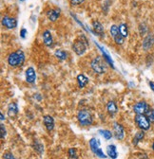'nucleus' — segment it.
Segmentation results:
<instances>
[{"label": "nucleus", "mask_w": 154, "mask_h": 159, "mask_svg": "<svg viewBox=\"0 0 154 159\" xmlns=\"http://www.w3.org/2000/svg\"><path fill=\"white\" fill-rule=\"evenodd\" d=\"M88 48H89L88 39L83 34L81 36H79L77 39H75L72 46H71L72 50L75 52L76 55H78V56H82L87 51Z\"/></svg>", "instance_id": "f03ea898"}, {"label": "nucleus", "mask_w": 154, "mask_h": 159, "mask_svg": "<svg viewBox=\"0 0 154 159\" xmlns=\"http://www.w3.org/2000/svg\"><path fill=\"white\" fill-rule=\"evenodd\" d=\"M77 120H78L79 124L82 127H88L90 126L93 123V117L92 115L90 114L89 111L86 110V109H81L77 113Z\"/></svg>", "instance_id": "7ed1b4c3"}, {"label": "nucleus", "mask_w": 154, "mask_h": 159, "mask_svg": "<svg viewBox=\"0 0 154 159\" xmlns=\"http://www.w3.org/2000/svg\"><path fill=\"white\" fill-rule=\"evenodd\" d=\"M17 20L14 17H11V16H4L1 20V25L6 28L7 30H14L17 27Z\"/></svg>", "instance_id": "0eeeda50"}, {"label": "nucleus", "mask_w": 154, "mask_h": 159, "mask_svg": "<svg viewBox=\"0 0 154 159\" xmlns=\"http://www.w3.org/2000/svg\"><path fill=\"white\" fill-rule=\"evenodd\" d=\"M60 9L58 8H53V9H51L47 11L46 15H47V18L50 20L51 22H56L58 18L60 17Z\"/></svg>", "instance_id": "9b49d317"}, {"label": "nucleus", "mask_w": 154, "mask_h": 159, "mask_svg": "<svg viewBox=\"0 0 154 159\" xmlns=\"http://www.w3.org/2000/svg\"><path fill=\"white\" fill-rule=\"evenodd\" d=\"M134 120H135L136 125L138 126L139 129L143 131H147L150 128V120L148 119L147 116L146 115H136L134 117Z\"/></svg>", "instance_id": "39448f33"}, {"label": "nucleus", "mask_w": 154, "mask_h": 159, "mask_svg": "<svg viewBox=\"0 0 154 159\" xmlns=\"http://www.w3.org/2000/svg\"><path fill=\"white\" fill-rule=\"evenodd\" d=\"M113 134L117 140H123L125 137V130L122 124L115 122L113 125Z\"/></svg>", "instance_id": "6e6552de"}, {"label": "nucleus", "mask_w": 154, "mask_h": 159, "mask_svg": "<svg viewBox=\"0 0 154 159\" xmlns=\"http://www.w3.org/2000/svg\"><path fill=\"white\" fill-rule=\"evenodd\" d=\"M144 137H145V131L141 130V131L137 132V133L135 134V135H134L133 139H132V144H133L134 146H137L138 143H139L140 141L143 140Z\"/></svg>", "instance_id": "aec40b11"}, {"label": "nucleus", "mask_w": 154, "mask_h": 159, "mask_svg": "<svg viewBox=\"0 0 154 159\" xmlns=\"http://www.w3.org/2000/svg\"><path fill=\"white\" fill-rule=\"evenodd\" d=\"M18 112H19V109H18L17 103L12 102V103L9 104V106H8V111H7V114H8V116H9V117H12H12H15V116H17Z\"/></svg>", "instance_id": "2eb2a0df"}, {"label": "nucleus", "mask_w": 154, "mask_h": 159, "mask_svg": "<svg viewBox=\"0 0 154 159\" xmlns=\"http://www.w3.org/2000/svg\"><path fill=\"white\" fill-rule=\"evenodd\" d=\"M43 123H44L48 132H51L54 129L55 122H54V118L51 116H50V115L44 116H43Z\"/></svg>", "instance_id": "ddd939ff"}, {"label": "nucleus", "mask_w": 154, "mask_h": 159, "mask_svg": "<svg viewBox=\"0 0 154 159\" xmlns=\"http://www.w3.org/2000/svg\"><path fill=\"white\" fill-rule=\"evenodd\" d=\"M89 147H90V150H91V152L95 154L96 152H97L101 148H100V145H101V142H100V140L99 139H97V138H91L90 140H89Z\"/></svg>", "instance_id": "dca6fc26"}, {"label": "nucleus", "mask_w": 154, "mask_h": 159, "mask_svg": "<svg viewBox=\"0 0 154 159\" xmlns=\"http://www.w3.org/2000/svg\"><path fill=\"white\" fill-rule=\"evenodd\" d=\"M149 86H150V89L154 92V83L152 82H149Z\"/></svg>", "instance_id": "f704fd0d"}, {"label": "nucleus", "mask_w": 154, "mask_h": 159, "mask_svg": "<svg viewBox=\"0 0 154 159\" xmlns=\"http://www.w3.org/2000/svg\"><path fill=\"white\" fill-rule=\"evenodd\" d=\"M25 53L21 49H17L13 52H12L7 59L8 65L12 67H18L22 66L25 63Z\"/></svg>", "instance_id": "f257e3e1"}, {"label": "nucleus", "mask_w": 154, "mask_h": 159, "mask_svg": "<svg viewBox=\"0 0 154 159\" xmlns=\"http://www.w3.org/2000/svg\"><path fill=\"white\" fill-rule=\"evenodd\" d=\"M32 147H33L34 151L37 152L39 154H42V153H43V152H44V146H43V144H42L39 140H37V139H35L34 142H33V144H32Z\"/></svg>", "instance_id": "4be33fe9"}, {"label": "nucleus", "mask_w": 154, "mask_h": 159, "mask_svg": "<svg viewBox=\"0 0 154 159\" xmlns=\"http://www.w3.org/2000/svg\"><path fill=\"white\" fill-rule=\"evenodd\" d=\"M98 133L106 139V140H109L112 137V133L109 130H99Z\"/></svg>", "instance_id": "a878e982"}, {"label": "nucleus", "mask_w": 154, "mask_h": 159, "mask_svg": "<svg viewBox=\"0 0 154 159\" xmlns=\"http://www.w3.org/2000/svg\"><path fill=\"white\" fill-rule=\"evenodd\" d=\"M91 25H92V30H93V32L95 33V35L100 36V37H103L105 35L104 27L101 24V22H99L98 20H93Z\"/></svg>", "instance_id": "9d476101"}, {"label": "nucleus", "mask_w": 154, "mask_h": 159, "mask_svg": "<svg viewBox=\"0 0 154 159\" xmlns=\"http://www.w3.org/2000/svg\"><path fill=\"white\" fill-rule=\"evenodd\" d=\"M96 45H97V44H96ZM97 47L100 48V50H101V52H102V54H103V57H104V60H105V61H106V62H107V63H108V64L112 67V68H115V67H114V65H113V62H112L111 58L109 57V55H108V54H107V53H106V51L103 49V48H101L99 45H97Z\"/></svg>", "instance_id": "5701e85b"}, {"label": "nucleus", "mask_w": 154, "mask_h": 159, "mask_svg": "<svg viewBox=\"0 0 154 159\" xmlns=\"http://www.w3.org/2000/svg\"><path fill=\"white\" fill-rule=\"evenodd\" d=\"M77 84H78L79 88H84L89 84V78L85 74H79L76 78Z\"/></svg>", "instance_id": "a211bd4d"}, {"label": "nucleus", "mask_w": 154, "mask_h": 159, "mask_svg": "<svg viewBox=\"0 0 154 159\" xmlns=\"http://www.w3.org/2000/svg\"><path fill=\"white\" fill-rule=\"evenodd\" d=\"M109 33H110V36L112 38L114 36H116L119 33V28H118V26H116V25H111L110 26V29H109Z\"/></svg>", "instance_id": "bb28decb"}, {"label": "nucleus", "mask_w": 154, "mask_h": 159, "mask_svg": "<svg viewBox=\"0 0 154 159\" xmlns=\"http://www.w3.org/2000/svg\"><path fill=\"white\" fill-rule=\"evenodd\" d=\"M151 148H152V150L154 151V142L152 143V145H151Z\"/></svg>", "instance_id": "e433bc0d"}, {"label": "nucleus", "mask_w": 154, "mask_h": 159, "mask_svg": "<svg viewBox=\"0 0 154 159\" xmlns=\"http://www.w3.org/2000/svg\"><path fill=\"white\" fill-rule=\"evenodd\" d=\"M0 129H1V138L4 139L6 137V134H7V131H6V128H5L3 123L0 124Z\"/></svg>", "instance_id": "473e14b6"}, {"label": "nucleus", "mask_w": 154, "mask_h": 159, "mask_svg": "<svg viewBox=\"0 0 154 159\" xmlns=\"http://www.w3.org/2000/svg\"><path fill=\"white\" fill-rule=\"evenodd\" d=\"M25 78H26V82L30 84H33L36 81V72L35 69L32 66H30L26 69L25 72Z\"/></svg>", "instance_id": "1a4fd4ad"}, {"label": "nucleus", "mask_w": 154, "mask_h": 159, "mask_svg": "<svg viewBox=\"0 0 154 159\" xmlns=\"http://www.w3.org/2000/svg\"><path fill=\"white\" fill-rule=\"evenodd\" d=\"M28 33V31H27V30L26 29H21V30H20V36H21V38H23V39H25L26 38V34Z\"/></svg>", "instance_id": "72a5a7b5"}, {"label": "nucleus", "mask_w": 154, "mask_h": 159, "mask_svg": "<svg viewBox=\"0 0 154 159\" xmlns=\"http://www.w3.org/2000/svg\"><path fill=\"white\" fill-rule=\"evenodd\" d=\"M105 60L103 61V59L101 57H96L91 60L90 62V67L93 70L94 73L102 75L106 72V66H105Z\"/></svg>", "instance_id": "20e7f679"}, {"label": "nucleus", "mask_w": 154, "mask_h": 159, "mask_svg": "<svg viewBox=\"0 0 154 159\" xmlns=\"http://www.w3.org/2000/svg\"><path fill=\"white\" fill-rule=\"evenodd\" d=\"M54 56L59 60V61H65L68 58V53L63 49H57L54 52Z\"/></svg>", "instance_id": "412c9836"}, {"label": "nucleus", "mask_w": 154, "mask_h": 159, "mask_svg": "<svg viewBox=\"0 0 154 159\" xmlns=\"http://www.w3.org/2000/svg\"><path fill=\"white\" fill-rule=\"evenodd\" d=\"M42 38H43V43L46 47H51L53 44V37L49 30H45L42 33Z\"/></svg>", "instance_id": "4468645a"}, {"label": "nucleus", "mask_w": 154, "mask_h": 159, "mask_svg": "<svg viewBox=\"0 0 154 159\" xmlns=\"http://www.w3.org/2000/svg\"><path fill=\"white\" fill-rule=\"evenodd\" d=\"M3 159H17V158H15V156L12 152H7L3 153Z\"/></svg>", "instance_id": "7c9ffc66"}, {"label": "nucleus", "mask_w": 154, "mask_h": 159, "mask_svg": "<svg viewBox=\"0 0 154 159\" xmlns=\"http://www.w3.org/2000/svg\"><path fill=\"white\" fill-rule=\"evenodd\" d=\"M107 111H108V113L110 116H114L115 114L117 113L118 108H117V105H116V103H115V102L109 101V102L107 103Z\"/></svg>", "instance_id": "6ab92c4d"}, {"label": "nucleus", "mask_w": 154, "mask_h": 159, "mask_svg": "<svg viewBox=\"0 0 154 159\" xmlns=\"http://www.w3.org/2000/svg\"><path fill=\"white\" fill-rule=\"evenodd\" d=\"M139 32L141 35H145L147 32V27L145 23H141L139 25Z\"/></svg>", "instance_id": "c85d7f7f"}, {"label": "nucleus", "mask_w": 154, "mask_h": 159, "mask_svg": "<svg viewBox=\"0 0 154 159\" xmlns=\"http://www.w3.org/2000/svg\"><path fill=\"white\" fill-rule=\"evenodd\" d=\"M133 111L136 115H147L150 111V107L146 102H138L134 104Z\"/></svg>", "instance_id": "423d86ee"}, {"label": "nucleus", "mask_w": 154, "mask_h": 159, "mask_svg": "<svg viewBox=\"0 0 154 159\" xmlns=\"http://www.w3.org/2000/svg\"><path fill=\"white\" fill-rule=\"evenodd\" d=\"M147 115V117L150 120V122L154 123V109H150V111Z\"/></svg>", "instance_id": "2f4dec72"}, {"label": "nucleus", "mask_w": 154, "mask_h": 159, "mask_svg": "<svg viewBox=\"0 0 154 159\" xmlns=\"http://www.w3.org/2000/svg\"><path fill=\"white\" fill-rule=\"evenodd\" d=\"M153 45H154V35L149 33L143 40V43H142L143 49L144 50H148L153 47Z\"/></svg>", "instance_id": "f8f14e48"}, {"label": "nucleus", "mask_w": 154, "mask_h": 159, "mask_svg": "<svg viewBox=\"0 0 154 159\" xmlns=\"http://www.w3.org/2000/svg\"><path fill=\"white\" fill-rule=\"evenodd\" d=\"M0 116H1V121H4V119H5V117H4V115L1 113V115H0Z\"/></svg>", "instance_id": "c9c22d12"}, {"label": "nucleus", "mask_w": 154, "mask_h": 159, "mask_svg": "<svg viewBox=\"0 0 154 159\" xmlns=\"http://www.w3.org/2000/svg\"><path fill=\"white\" fill-rule=\"evenodd\" d=\"M113 40H114L115 44L118 45V46H121V45H123L124 42H125V37L119 32L116 36H114V37H113Z\"/></svg>", "instance_id": "393cba45"}, {"label": "nucleus", "mask_w": 154, "mask_h": 159, "mask_svg": "<svg viewBox=\"0 0 154 159\" xmlns=\"http://www.w3.org/2000/svg\"><path fill=\"white\" fill-rule=\"evenodd\" d=\"M68 154L72 159H75V158L78 157V155H77V150L75 148H70L68 151Z\"/></svg>", "instance_id": "cd10ccee"}, {"label": "nucleus", "mask_w": 154, "mask_h": 159, "mask_svg": "<svg viewBox=\"0 0 154 159\" xmlns=\"http://www.w3.org/2000/svg\"><path fill=\"white\" fill-rule=\"evenodd\" d=\"M107 155L111 158V159H116L118 156V152H117V148L115 145L110 144L107 147Z\"/></svg>", "instance_id": "f3484780"}, {"label": "nucleus", "mask_w": 154, "mask_h": 159, "mask_svg": "<svg viewBox=\"0 0 154 159\" xmlns=\"http://www.w3.org/2000/svg\"><path fill=\"white\" fill-rule=\"evenodd\" d=\"M19 1H20V2H25L26 0H19Z\"/></svg>", "instance_id": "4c0bfd02"}, {"label": "nucleus", "mask_w": 154, "mask_h": 159, "mask_svg": "<svg viewBox=\"0 0 154 159\" xmlns=\"http://www.w3.org/2000/svg\"><path fill=\"white\" fill-rule=\"evenodd\" d=\"M118 28H119V32H120L125 38H127V37L128 36V24H127V23H121V24L118 26Z\"/></svg>", "instance_id": "b1692460"}, {"label": "nucleus", "mask_w": 154, "mask_h": 159, "mask_svg": "<svg viewBox=\"0 0 154 159\" xmlns=\"http://www.w3.org/2000/svg\"><path fill=\"white\" fill-rule=\"evenodd\" d=\"M85 2V0H70V6H78V5H81Z\"/></svg>", "instance_id": "c756f323"}]
</instances>
